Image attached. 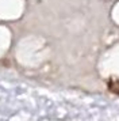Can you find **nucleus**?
Segmentation results:
<instances>
[{
    "label": "nucleus",
    "mask_w": 119,
    "mask_h": 121,
    "mask_svg": "<svg viewBox=\"0 0 119 121\" xmlns=\"http://www.w3.org/2000/svg\"><path fill=\"white\" fill-rule=\"evenodd\" d=\"M107 87L112 94L119 95V78L118 76H110L107 80Z\"/></svg>",
    "instance_id": "1"
}]
</instances>
